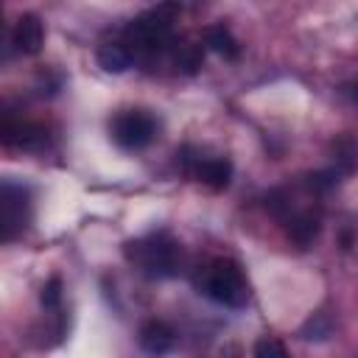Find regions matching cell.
<instances>
[{
    "instance_id": "6da1fadb",
    "label": "cell",
    "mask_w": 358,
    "mask_h": 358,
    "mask_svg": "<svg viewBox=\"0 0 358 358\" xmlns=\"http://www.w3.org/2000/svg\"><path fill=\"white\" fill-rule=\"evenodd\" d=\"M179 243L165 232H151L126 243V260L148 280L173 277L179 271Z\"/></svg>"
},
{
    "instance_id": "7a4b0ae2",
    "label": "cell",
    "mask_w": 358,
    "mask_h": 358,
    "mask_svg": "<svg viewBox=\"0 0 358 358\" xmlns=\"http://www.w3.org/2000/svg\"><path fill=\"white\" fill-rule=\"evenodd\" d=\"M199 288L207 299L224 308H243L249 299V288L243 280V271L235 260L229 257H215L204 266L199 277Z\"/></svg>"
},
{
    "instance_id": "3957f363",
    "label": "cell",
    "mask_w": 358,
    "mask_h": 358,
    "mask_svg": "<svg viewBox=\"0 0 358 358\" xmlns=\"http://www.w3.org/2000/svg\"><path fill=\"white\" fill-rule=\"evenodd\" d=\"M173 14H176V6H157L143 11L126 25V39L143 53H157L171 39Z\"/></svg>"
},
{
    "instance_id": "277c9868",
    "label": "cell",
    "mask_w": 358,
    "mask_h": 358,
    "mask_svg": "<svg viewBox=\"0 0 358 358\" xmlns=\"http://www.w3.org/2000/svg\"><path fill=\"white\" fill-rule=\"evenodd\" d=\"M109 131H112V140L123 151H140V148L151 145V140L157 137V120L145 109H126V112L115 115Z\"/></svg>"
},
{
    "instance_id": "5b68a950",
    "label": "cell",
    "mask_w": 358,
    "mask_h": 358,
    "mask_svg": "<svg viewBox=\"0 0 358 358\" xmlns=\"http://www.w3.org/2000/svg\"><path fill=\"white\" fill-rule=\"evenodd\" d=\"M0 210H3V241L11 243L31 218V201H28V190L11 179L3 182V193H0Z\"/></svg>"
},
{
    "instance_id": "8992f818",
    "label": "cell",
    "mask_w": 358,
    "mask_h": 358,
    "mask_svg": "<svg viewBox=\"0 0 358 358\" xmlns=\"http://www.w3.org/2000/svg\"><path fill=\"white\" fill-rule=\"evenodd\" d=\"M190 173L213 190H224L232 176V162L227 157H185Z\"/></svg>"
},
{
    "instance_id": "52a82bcc",
    "label": "cell",
    "mask_w": 358,
    "mask_h": 358,
    "mask_svg": "<svg viewBox=\"0 0 358 358\" xmlns=\"http://www.w3.org/2000/svg\"><path fill=\"white\" fill-rule=\"evenodd\" d=\"M137 344H140V350H143L145 355L162 358V355H168V352L173 350V344H176V330H173L171 324H165V322H145V324L140 327Z\"/></svg>"
},
{
    "instance_id": "ba28073f",
    "label": "cell",
    "mask_w": 358,
    "mask_h": 358,
    "mask_svg": "<svg viewBox=\"0 0 358 358\" xmlns=\"http://www.w3.org/2000/svg\"><path fill=\"white\" fill-rule=\"evenodd\" d=\"M11 42L14 48L22 53V56H36L45 45V28H42V20L36 14H22L17 22H14V31H11Z\"/></svg>"
},
{
    "instance_id": "9c48e42d",
    "label": "cell",
    "mask_w": 358,
    "mask_h": 358,
    "mask_svg": "<svg viewBox=\"0 0 358 358\" xmlns=\"http://www.w3.org/2000/svg\"><path fill=\"white\" fill-rule=\"evenodd\" d=\"M131 62H134L131 48H126V45H120V42H109V45H101V48H98V64H101V70H106V73L120 76V73H126V70L131 67Z\"/></svg>"
},
{
    "instance_id": "30bf717a",
    "label": "cell",
    "mask_w": 358,
    "mask_h": 358,
    "mask_svg": "<svg viewBox=\"0 0 358 358\" xmlns=\"http://www.w3.org/2000/svg\"><path fill=\"white\" fill-rule=\"evenodd\" d=\"M204 45H207L213 53H218L221 59H227V62H235L238 53H241L235 36H232L224 25H213V28H207V31H204Z\"/></svg>"
},
{
    "instance_id": "8fae6325",
    "label": "cell",
    "mask_w": 358,
    "mask_h": 358,
    "mask_svg": "<svg viewBox=\"0 0 358 358\" xmlns=\"http://www.w3.org/2000/svg\"><path fill=\"white\" fill-rule=\"evenodd\" d=\"M288 232H291V238H294L299 246H308V243H313V238L319 235V218L310 215V213H299V215L291 218Z\"/></svg>"
},
{
    "instance_id": "7c38bea8",
    "label": "cell",
    "mask_w": 358,
    "mask_h": 358,
    "mask_svg": "<svg viewBox=\"0 0 358 358\" xmlns=\"http://www.w3.org/2000/svg\"><path fill=\"white\" fill-rule=\"evenodd\" d=\"M299 336H302L305 341H327V338L333 336V319H330V313H324V310L313 313V316L299 327Z\"/></svg>"
},
{
    "instance_id": "4fadbf2b",
    "label": "cell",
    "mask_w": 358,
    "mask_h": 358,
    "mask_svg": "<svg viewBox=\"0 0 358 358\" xmlns=\"http://www.w3.org/2000/svg\"><path fill=\"white\" fill-rule=\"evenodd\" d=\"M204 62V48L201 45H185L179 53H176V70L193 76Z\"/></svg>"
},
{
    "instance_id": "5bb4252c",
    "label": "cell",
    "mask_w": 358,
    "mask_h": 358,
    "mask_svg": "<svg viewBox=\"0 0 358 358\" xmlns=\"http://www.w3.org/2000/svg\"><path fill=\"white\" fill-rule=\"evenodd\" d=\"M255 358H291L285 344L280 338H257L255 341Z\"/></svg>"
},
{
    "instance_id": "9a60e30c",
    "label": "cell",
    "mask_w": 358,
    "mask_h": 358,
    "mask_svg": "<svg viewBox=\"0 0 358 358\" xmlns=\"http://www.w3.org/2000/svg\"><path fill=\"white\" fill-rule=\"evenodd\" d=\"M39 299H42V308H45V310H59V308H62V280H59V277H50V280L42 285Z\"/></svg>"
},
{
    "instance_id": "2e32d148",
    "label": "cell",
    "mask_w": 358,
    "mask_h": 358,
    "mask_svg": "<svg viewBox=\"0 0 358 358\" xmlns=\"http://www.w3.org/2000/svg\"><path fill=\"white\" fill-rule=\"evenodd\" d=\"M344 95L352 98V103H358V81H355V84H347V87H344Z\"/></svg>"
}]
</instances>
